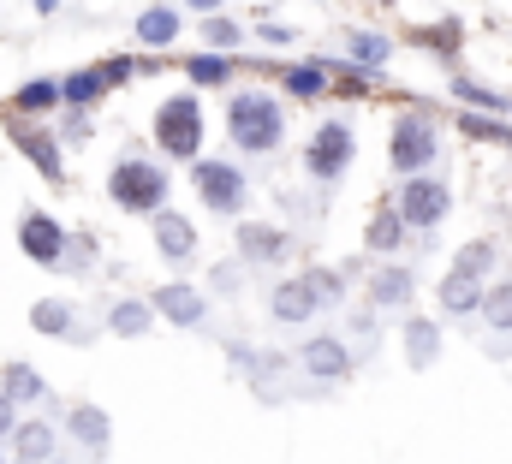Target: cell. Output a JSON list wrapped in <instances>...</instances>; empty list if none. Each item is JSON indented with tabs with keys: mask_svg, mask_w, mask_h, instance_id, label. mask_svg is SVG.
<instances>
[{
	"mask_svg": "<svg viewBox=\"0 0 512 464\" xmlns=\"http://www.w3.org/2000/svg\"><path fill=\"white\" fill-rule=\"evenodd\" d=\"M489 274H495V244H489V238L465 244V250L453 256L447 280H441V310H447V316H477V304H483V292H489Z\"/></svg>",
	"mask_w": 512,
	"mask_h": 464,
	"instance_id": "6da1fadb",
	"label": "cell"
},
{
	"mask_svg": "<svg viewBox=\"0 0 512 464\" xmlns=\"http://www.w3.org/2000/svg\"><path fill=\"white\" fill-rule=\"evenodd\" d=\"M227 131H233V143H239L245 155H268V149H280V137H286V114H280L274 96L245 90V96H233V108H227Z\"/></svg>",
	"mask_w": 512,
	"mask_h": 464,
	"instance_id": "7a4b0ae2",
	"label": "cell"
},
{
	"mask_svg": "<svg viewBox=\"0 0 512 464\" xmlns=\"http://www.w3.org/2000/svg\"><path fill=\"white\" fill-rule=\"evenodd\" d=\"M108 197H114L126 215H161V203H167V173H161L155 161H143V155H126V161L108 173Z\"/></svg>",
	"mask_w": 512,
	"mask_h": 464,
	"instance_id": "3957f363",
	"label": "cell"
},
{
	"mask_svg": "<svg viewBox=\"0 0 512 464\" xmlns=\"http://www.w3.org/2000/svg\"><path fill=\"white\" fill-rule=\"evenodd\" d=\"M155 143L173 161H197V149H203V108H197V96H167L155 108Z\"/></svg>",
	"mask_w": 512,
	"mask_h": 464,
	"instance_id": "277c9868",
	"label": "cell"
},
{
	"mask_svg": "<svg viewBox=\"0 0 512 464\" xmlns=\"http://www.w3.org/2000/svg\"><path fill=\"white\" fill-rule=\"evenodd\" d=\"M387 149H393V173L423 179V173L435 167V155H441V131H435V119L429 114H399L393 137H387Z\"/></svg>",
	"mask_w": 512,
	"mask_h": 464,
	"instance_id": "5b68a950",
	"label": "cell"
},
{
	"mask_svg": "<svg viewBox=\"0 0 512 464\" xmlns=\"http://www.w3.org/2000/svg\"><path fill=\"white\" fill-rule=\"evenodd\" d=\"M352 155H358L352 125H346V119H328V125H316V137H310V149H304V173L322 179V185H334V179L352 167Z\"/></svg>",
	"mask_w": 512,
	"mask_h": 464,
	"instance_id": "8992f818",
	"label": "cell"
},
{
	"mask_svg": "<svg viewBox=\"0 0 512 464\" xmlns=\"http://www.w3.org/2000/svg\"><path fill=\"white\" fill-rule=\"evenodd\" d=\"M191 179H197V197L215 215H239L245 209V173L233 161H191Z\"/></svg>",
	"mask_w": 512,
	"mask_h": 464,
	"instance_id": "52a82bcc",
	"label": "cell"
},
{
	"mask_svg": "<svg viewBox=\"0 0 512 464\" xmlns=\"http://www.w3.org/2000/svg\"><path fill=\"white\" fill-rule=\"evenodd\" d=\"M447 209H453V197H447V185L441 179H405L399 185V203H393V215H399V227H435V221H447Z\"/></svg>",
	"mask_w": 512,
	"mask_h": 464,
	"instance_id": "ba28073f",
	"label": "cell"
},
{
	"mask_svg": "<svg viewBox=\"0 0 512 464\" xmlns=\"http://www.w3.org/2000/svg\"><path fill=\"white\" fill-rule=\"evenodd\" d=\"M18 250H24L30 262H42V268H54V262L66 256V227H60L54 215H42V209H30V215L18 221Z\"/></svg>",
	"mask_w": 512,
	"mask_h": 464,
	"instance_id": "9c48e42d",
	"label": "cell"
},
{
	"mask_svg": "<svg viewBox=\"0 0 512 464\" xmlns=\"http://www.w3.org/2000/svg\"><path fill=\"white\" fill-rule=\"evenodd\" d=\"M298 369L316 375V381H346V375H352V346L334 340V334H310V340L298 346Z\"/></svg>",
	"mask_w": 512,
	"mask_h": 464,
	"instance_id": "30bf717a",
	"label": "cell"
},
{
	"mask_svg": "<svg viewBox=\"0 0 512 464\" xmlns=\"http://www.w3.org/2000/svg\"><path fill=\"white\" fill-rule=\"evenodd\" d=\"M66 435H72L84 453H96V459H102V453H108V441H114V423H108V411H102V405H72V411H66Z\"/></svg>",
	"mask_w": 512,
	"mask_h": 464,
	"instance_id": "8fae6325",
	"label": "cell"
},
{
	"mask_svg": "<svg viewBox=\"0 0 512 464\" xmlns=\"http://www.w3.org/2000/svg\"><path fill=\"white\" fill-rule=\"evenodd\" d=\"M12 143H18V155H30V167H36L42 179H66L60 143H54L48 131H36V125H12Z\"/></svg>",
	"mask_w": 512,
	"mask_h": 464,
	"instance_id": "7c38bea8",
	"label": "cell"
},
{
	"mask_svg": "<svg viewBox=\"0 0 512 464\" xmlns=\"http://www.w3.org/2000/svg\"><path fill=\"white\" fill-rule=\"evenodd\" d=\"M149 310H161V316H167V322H179V328H203L209 298H203V292H191V286H161Z\"/></svg>",
	"mask_w": 512,
	"mask_h": 464,
	"instance_id": "4fadbf2b",
	"label": "cell"
},
{
	"mask_svg": "<svg viewBox=\"0 0 512 464\" xmlns=\"http://www.w3.org/2000/svg\"><path fill=\"white\" fill-rule=\"evenodd\" d=\"M155 250H161L167 262H191V256H197V227H191L185 215L161 209V215H155Z\"/></svg>",
	"mask_w": 512,
	"mask_h": 464,
	"instance_id": "5bb4252c",
	"label": "cell"
},
{
	"mask_svg": "<svg viewBox=\"0 0 512 464\" xmlns=\"http://www.w3.org/2000/svg\"><path fill=\"white\" fill-rule=\"evenodd\" d=\"M268 310H274V322H310V316L322 310V298H316V286L298 274V280H286V286L274 292V304H268Z\"/></svg>",
	"mask_w": 512,
	"mask_h": 464,
	"instance_id": "9a60e30c",
	"label": "cell"
},
{
	"mask_svg": "<svg viewBox=\"0 0 512 464\" xmlns=\"http://www.w3.org/2000/svg\"><path fill=\"white\" fill-rule=\"evenodd\" d=\"M286 250H292V238L280 227H262V221H245V227H239V256H245V262H280Z\"/></svg>",
	"mask_w": 512,
	"mask_h": 464,
	"instance_id": "2e32d148",
	"label": "cell"
},
{
	"mask_svg": "<svg viewBox=\"0 0 512 464\" xmlns=\"http://www.w3.org/2000/svg\"><path fill=\"white\" fill-rule=\"evenodd\" d=\"M405 357H411V369H429L441 357V328L429 316H411L405 322Z\"/></svg>",
	"mask_w": 512,
	"mask_h": 464,
	"instance_id": "e0dca14e",
	"label": "cell"
},
{
	"mask_svg": "<svg viewBox=\"0 0 512 464\" xmlns=\"http://www.w3.org/2000/svg\"><path fill=\"white\" fill-rule=\"evenodd\" d=\"M370 304H376V310H405V304H411V274H405V268H376Z\"/></svg>",
	"mask_w": 512,
	"mask_h": 464,
	"instance_id": "ac0fdd59",
	"label": "cell"
},
{
	"mask_svg": "<svg viewBox=\"0 0 512 464\" xmlns=\"http://www.w3.org/2000/svg\"><path fill=\"white\" fill-rule=\"evenodd\" d=\"M0 393H6L12 405H36L48 387H42V375H36L30 363H6V369H0Z\"/></svg>",
	"mask_w": 512,
	"mask_h": 464,
	"instance_id": "d6986e66",
	"label": "cell"
},
{
	"mask_svg": "<svg viewBox=\"0 0 512 464\" xmlns=\"http://www.w3.org/2000/svg\"><path fill=\"white\" fill-rule=\"evenodd\" d=\"M6 441L18 447V464H42L48 453H54V429H48V423H18Z\"/></svg>",
	"mask_w": 512,
	"mask_h": 464,
	"instance_id": "ffe728a7",
	"label": "cell"
},
{
	"mask_svg": "<svg viewBox=\"0 0 512 464\" xmlns=\"http://www.w3.org/2000/svg\"><path fill=\"white\" fill-rule=\"evenodd\" d=\"M30 328H36V334H54V340H66V334L78 328V316H72V304H66V298H42V304L30 310Z\"/></svg>",
	"mask_w": 512,
	"mask_h": 464,
	"instance_id": "44dd1931",
	"label": "cell"
},
{
	"mask_svg": "<svg viewBox=\"0 0 512 464\" xmlns=\"http://www.w3.org/2000/svg\"><path fill=\"white\" fill-rule=\"evenodd\" d=\"M149 322H155V310H149V304H137V298L108 304V328H114V334H126V340H143V334H149Z\"/></svg>",
	"mask_w": 512,
	"mask_h": 464,
	"instance_id": "7402d4cb",
	"label": "cell"
},
{
	"mask_svg": "<svg viewBox=\"0 0 512 464\" xmlns=\"http://www.w3.org/2000/svg\"><path fill=\"white\" fill-rule=\"evenodd\" d=\"M137 36H143L149 48H167V42L179 36V12H173V6H149V12L137 18Z\"/></svg>",
	"mask_w": 512,
	"mask_h": 464,
	"instance_id": "603a6c76",
	"label": "cell"
},
{
	"mask_svg": "<svg viewBox=\"0 0 512 464\" xmlns=\"http://www.w3.org/2000/svg\"><path fill=\"white\" fill-rule=\"evenodd\" d=\"M54 90H60V102H66V108H90V102L102 96V78H96V66H90V72H72V78H60Z\"/></svg>",
	"mask_w": 512,
	"mask_h": 464,
	"instance_id": "cb8c5ba5",
	"label": "cell"
},
{
	"mask_svg": "<svg viewBox=\"0 0 512 464\" xmlns=\"http://www.w3.org/2000/svg\"><path fill=\"white\" fill-rule=\"evenodd\" d=\"M346 54H352V66H358V72H376V66L387 60V36H370V30H352Z\"/></svg>",
	"mask_w": 512,
	"mask_h": 464,
	"instance_id": "d4e9b609",
	"label": "cell"
},
{
	"mask_svg": "<svg viewBox=\"0 0 512 464\" xmlns=\"http://www.w3.org/2000/svg\"><path fill=\"white\" fill-rule=\"evenodd\" d=\"M477 310H483V322H489V328H501V334H507V328H512V286H489Z\"/></svg>",
	"mask_w": 512,
	"mask_h": 464,
	"instance_id": "484cf974",
	"label": "cell"
},
{
	"mask_svg": "<svg viewBox=\"0 0 512 464\" xmlns=\"http://www.w3.org/2000/svg\"><path fill=\"white\" fill-rule=\"evenodd\" d=\"M185 72H191V84H227V78H233V60L197 54V60H185Z\"/></svg>",
	"mask_w": 512,
	"mask_h": 464,
	"instance_id": "4316f807",
	"label": "cell"
},
{
	"mask_svg": "<svg viewBox=\"0 0 512 464\" xmlns=\"http://www.w3.org/2000/svg\"><path fill=\"white\" fill-rule=\"evenodd\" d=\"M54 102H60L54 78H36V84H24V90H18V102H12V108H24V114H48Z\"/></svg>",
	"mask_w": 512,
	"mask_h": 464,
	"instance_id": "83f0119b",
	"label": "cell"
},
{
	"mask_svg": "<svg viewBox=\"0 0 512 464\" xmlns=\"http://www.w3.org/2000/svg\"><path fill=\"white\" fill-rule=\"evenodd\" d=\"M322 84H328V72H322V66H286V90H292V96H304V102H310V96H322Z\"/></svg>",
	"mask_w": 512,
	"mask_h": 464,
	"instance_id": "f1b7e54d",
	"label": "cell"
},
{
	"mask_svg": "<svg viewBox=\"0 0 512 464\" xmlns=\"http://www.w3.org/2000/svg\"><path fill=\"white\" fill-rule=\"evenodd\" d=\"M304 280L316 286V298H322V310H328V304H340V292H346V280H340L334 268H304Z\"/></svg>",
	"mask_w": 512,
	"mask_h": 464,
	"instance_id": "f546056e",
	"label": "cell"
},
{
	"mask_svg": "<svg viewBox=\"0 0 512 464\" xmlns=\"http://www.w3.org/2000/svg\"><path fill=\"white\" fill-rule=\"evenodd\" d=\"M245 30L233 24V18H203V42H215V48H233Z\"/></svg>",
	"mask_w": 512,
	"mask_h": 464,
	"instance_id": "4dcf8cb0",
	"label": "cell"
},
{
	"mask_svg": "<svg viewBox=\"0 0 512 464\" xmlns=\"http://www.w3.org/2000/svg\"><path fill=\"white\" fill-rule=\"evenodd\" d=\"M393 238H399V215L387 209V215H376V227H370V250H393Z\"/></svg>",
	"mask_w": 512,
	"mask_h": 464,
	"instance_id": "1f68e13d",
	"label": "cell"
},
{
	"mask_svg": "<svg viewBox=\"0 0 512 464\" xmlns=\"http://www.w3.org/2000/svg\"><path fill=\"white\" fill-rule=\"evenodd\" d=\"M96 78H102V90H114V84H126V78H131V60H126V54H114V60H102V66H96Z\"/></svg>",
	"mask_w": 512,
	"mask_h": 464,
	"instance_id": "d6a6232c",
	"label": "cell"
},
{
	"mask_svg": "<svg viewBox=\"0 0 512 464\" xmlns=\"http://www.w3.org/2000/svg\"><path fill=\"white\" fill-rule=\"evenodd\" d=\"M459 96H465V102H477V108H495V114L507 108V96H489V90H477V84H459Z\"/></svg>",
	"mask_w": 512,
	"mask_h": 464,
	"instance_id": "836d02e7",
	"label": "cell"
},
{
	"mask_svg": "<svg viewBox=\"0 0 512 464\" xmlns=\"http://www.w3.org/2000/svg\"><path fill=\"white\" fill-rule=\"evenodd\" d=\"M12 411H18V405H12V399H6V393H0V441H6V435H12V429H18V417H12Z\"/></svg>",
	"mask_w": 512,
	"mask_h": 464,
	"instance_id": "e575fe53",
	"label": "cell"
},
{
	"mask_svg": "<svg viewBox=\"0 0 512 464\" xmlns=\"http://www.w3.org/2000/svg\"><path fill=\"white\" fill-rule=\"evenodd\" d=\"M465 131H471V137H507V131H501V125H489V119H465Z\"/></svg>",
	"mask_w": 512,
	"mask_h": 464,
	"instance_id": "d590c367",
	"label": "cell"
},
{
	"mask_svg": "<svg viewBox=\"0 0 512 464\" xmlns=\"http://www.w3.org/2000/svg\"><path fill=\"white\" fill-rule=\"evenodd\" d=\"M191 6H197V12H215V6H221V0H191Z\"/></svg>",
	"mask_w": 512,
	"mask_h": 464,
	"instance_id": "8d00e7d4",
	"label": "cell"
},
{
	"mask_svg": "<svg viewBox=\"0 0 512 464\" xmlns=\"http://www.w3.org/2000/svg\"><path fill=\"white\" fill-rule=\"evenodd\" d=\"M0 464H6V459H0Z\"/></svg>",
	"mask_w": 512,
	"mask_h": 464,
	"instance_id": "74e56055",
	"label": "cell"
}]
</instances>
